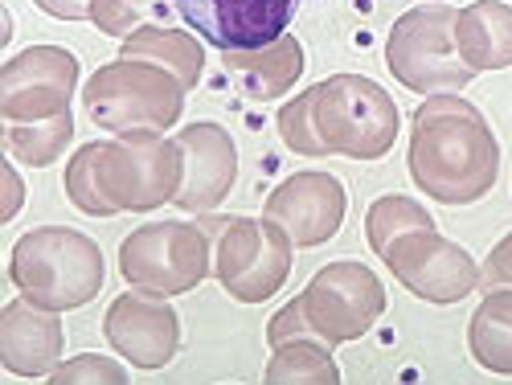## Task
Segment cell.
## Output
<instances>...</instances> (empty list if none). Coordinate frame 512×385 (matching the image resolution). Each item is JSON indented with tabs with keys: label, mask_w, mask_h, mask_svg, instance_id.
<instances>
[{
	"label": "cell",
	"mask_w": 512,
	"mask_h": 385,
	"mask_svg": "<svg viewBox=\"0 0 512 385\" xmlns=\"http://www.w3.org/2000/svg\"><path fill=\"white\" fill-rule=\"evenodd\" d=\"M410 177L443 205H472L500 177V144L476 103L431 95L410 123Z\"/></svg>",
	"instance_id": "6da1fadb"
},
{
	"label": "cell",
	"mask_w": 512,
	"mask_h": 385,
	"mask_svg": "<svg viewBox=\"0 0 512 385\" xmlns=\"http://www.w3.org/2000/svg\"><path fill=\"white\" fill-rule=\"evenodd\" d=\"M103 250L87 234L66 226H41L17 238L9 254L13 287L37 308L74 312L103 291Z\"/></svg>",
	"instance_id": "7a4b0ae2"
},
{
	"label": "cell",
	"mask_w": 512,
	"mask_h": 385,
	"mask_svg": "<svg viewBox=\"0 0 512 385\" xmlns=\"http://www.w3.org/2000/svg\"><path fill=\"white\" fill-rule=\"evenodd\" d=\"M87 115L103 132H168L185 111V87L177 74L152 62H111L91 74L82 87Z\"/></svg>",
	"instance_id": "3957f363"
},
{
	"label": "cell",
	"mask_w": 512,
	"mask_h": 385,
	"mask_svg": "<svg viewBox=\"0 0 512 385\" xmlns=\"http://www.w3.org/2000/svg\"><path fill=\"white\" fill-rule=\"evenodd\" d=\"M95 173L115 213H148L177 201L185 152L177 140H164V132H123L103 144L95 140Z\"/></svg>",
	"instance_id": "277c9868"
},
{
	"label": "cell",
	"mask_w": 512,
	"mask_h": 385,
	"mask_svg": "<svg viewBox=\"0 0 512 385\" xmlns=\"http://www.w3.org/2000/svg\"><path fill=\"white\" fill-rule=\"evenodd\" d=\"M316 136L328 156L381 160L398 140V103L361 74H332L316 82Z\"/></svg>",
	"instance_id": "5b68a950"
},
{
	"label": "cell",
	"mask_w": 512,
	"mask_h": 385,
	"mask_svg": "<svg viewBox=\"0 0 512 385\" xmlns=\"http://www.w3.org/2000/svg\"><path fill=\"white\" fill-rule=\"evenodd\" d=\"M451 5H422L394 21L386 41V66L402 87L418 95H455L476 78V70L459 58Z\"/></svg>",
	"instance_id": "8992f818"
},
{
	"label": "cell",
	"mask_w": 512,
	"mask_h": 385,
	"mask_svg": "<svg viewBox=\"0 0 512 385\" xmlns=\"http://www.w3.org/2000/svg\"><path fill=\"white\" fill-rule=\"evenodd\" d=\"M201 226L213 238V275L234 299L263 304L287 283L295 242L271 218H201Z\"/></svg>",
	"instance_id": "52a82bcc"
},
{
	"label": "cell",
	"mask_w": 512,
	"mask_h": 385,
	"mask_svg": "<svg viewBox=\"0 0 512 385\" xmlns=\"http://www.w3.org/2000/svg\"><path fill=\"white\" fill-rule=\"evenodd\" d=\"M119 271L136 291L185 295L213 271V238L197 222H152L123 238Z\"/></svg>",
	"instance_id": "ba28073f"
},
{
	"label": "cell",
	"mask_w": 512,
	"mask_h": 385,
	"mask_svg": "<svg viewBox=\"0 0 512 385\" xmlns=\"http://www.w3.org/2000/svg\"><path fill=\"white\" fill-rule=\"evenodd\" d=\"M304 312L320 340L349 345V340H361L381 320L386 287H381V279L365 263L340 259L312 275V283L304 287Z\"/></svg>",
	"instance_id": "9c48e42d"
},
{
	"label": "cell",
	"mask_w": 512,
	"mask_h": 385,
	"mask_svg": "<svg viewBox=\"0 0 512 385\" xmlns=\"http://www.w3.org/2000/svg\"><path fill=\"white\" fill-rule=\"evenodd\" d=\"M381 263L394 271V279L410 295L426 299V304H459L480 287V263L439 230H414L398 238L381 254Z\"/></svg>",
	"instance_id": "30bf717a"
},
{
	"label": "cell",
	"mask_w": 512,
	"mask_h": 385,
	"mask_svg": "<svg viewBox=\"0 0 512 385\" xmlns=\"http://www.w3.org/2000/svg\"><path fill=\"white\" fill-rule=\"evenodd\" d=\"M78 87V58L62 46H29L0 70V119L37 123L70 111Z\"/></svg>",
	"instance_id": "8fae6325"
},
{
	"label": "cell",
	"mask_w": 512,
	"mask_h": 385,
	"mask_svg": "<svg viewBox=\"0 0 512 385\" xmlns=\"http://www.w3.org/2000/svg\"><path fill=\"white\" fill-rule=\"evenodd\" d=\"M185 25L218 50H259L287 33L300 0H177Z\"/></svg>",
	"instance_id": "7c38bea8"
},
{
	"label": "cell",
	"mask_w": 512,
	"mask_h": 385,
	"mask_svg": "<svg viewBox=\"0 0 512 385\" xmlns=\"http://www.w3.org/2000/svg\"><path fill=\"white\" fill-rule=\"evenodd\" d=\"M107 345L132 361L136 369H164L181 349V316L164 295L148 291H127L115 295V304L103 316Z\"/></svg>",
	"instance_id": "4fadbf2b"
},
{
	"label": "cell",
	"mask_w": 512,
	"mask_h": 385,
	"mask_svg": "<svg viewBox=\"0 0 512 385\" xmlns=\"http://www.w3.org/2000/svg\"><path fill=\"white\" fill-rule=\"evenodd\" d=\"M349 197L332 173H295L271 197L263 218L287 230L295 246H320L345 226Z\"/></svg>",
	"instance_id": "5bb4252c"
},
{
	"label": "cell",
	"mask_w": 512,
	"mask_h": 385,
	"mask_svg": "<svg viewBox=\"0 0 512 385\" xmlns=\"http://www.w3.org/2000/svg\"><path fill=\"white\" fill-rule=\"evenodd\" d=\"M181 152H185V181L177 193V205L185 213H209L218 209L234 181H238V148L234 136L226 132L222 123H189L185 132L177 136Z\"/></svg>",
	"instance_id": "9a60e30c"
},
{
	"label": "cell",
	"mask_w": 512,
	"mask_h": 385,
	"mask_svg": "<svg viewBox=\"0 0 512 385\" xmlns=\"http://www.w3.org/2000/svg\"><path fill=\"white\" fill-rule=\"evenodd\" d=\"M62 320L29 299H13L0 312V361L17 377H50L62 365Z\"/></svg>",
	"instance_id": "2e32d148"
},
{
	"label": "cell",
	"mask_w": 512,
	"mask_h": 385,
	"mask_svg": "<svg viewBox=\"0 0 512 385\" xmlns=\"http://www.w3.org/2000/svg\"><path fill=\"white\" fill-rule=\"evenodd\" d=\"M222 66L230 87L250 103H271L283 99L295 78L304 74V46L291 33H283L271 46L259 50H222Z\"/></svg>",
	"instance_id": "e0dca14e"
},
{
	"label": "cell",
	"mask_w": 512,
	"mask_h": 385,
	"mask_svg": "<svg viewBox=\"0 0 512 385\" xmlns=\"http://www.w3.org/2000/svg\"><path fill=\"white\" fill-rule=\"evenodd\" d=\"M455 46L459 58L480 70H508L512 66V5L504 0H476L455 17Z\"/></svg>",
	"instance_id": "ac0fdd59"
},
{
	"label": "cell",
	"mask_w": 512,
	"mask_h": 385,
	"mask_svg": "<svg viewBox=\"0 0 512 385\" xmlns=\"http://www.w3.org/2000/svg\"><path fill=\"white\" fill-rule=\"evenodd\" d=\"M119 58L127 62H152L168 74H177L181 78V87L193 91L201 74H205V50H201V41L177 25H148L132 37H123V50Z\"/></svg>",
	"instance_id": "d6986e66"
},
{
	"label": "cell",
	"mask_w": 512,
	"mask_h": 385,
	"mask_svg": "<svg viewBox=\"0 0 512 385\" xmlns=\"http://www.w3.org/2000/svg\"><path fill=\"white\" fill-rule=\"evenodd\" d=\"M467 349L488 373H512V287H492L467 324Z\"/></svg>",
	"instance_id": "ffe728a7"
},
{
	"label": "cell",
	"mask_w": 512,
	"mask_h": 385,
	"mask_svg": "<svg viewBox=\"0 0 512 385\" xmlns=\"http://www.w3.org/2000/svg\"><path fill=\"white\" fill-rule=\"evenodd\" d=\"M267 381L271 385H336L340 365L332 361V345L320 336H295L275 345L267 361Z\"/></svg>",
	"instance_id": "44dd1931"
},
{
	"label": "cell",
	"mask_w": 512,
	"mask_h": 385,
	"mask_svg": "<svg viewBox=\"0 0 512 385\" xmlns=\"http://www.w3.org/2000/svg\"><path fill=\"white\" fill-rule=\"evenodd\" d=\"M70 140H74V115L70 111H62L54 119H37V123H5V152L29 168L54 164Z\"/></svg>",
	"instance_id": "7402d4cb"
},
{
	"label": "cell",
	"mask_w": 512,
	"mask_h": 385,
	"mask_svg": "<svg viewBox=\"0 0 512 385\" xmlns=\"http://www.w3.org/2000/svg\"><path fill=\"white\" fill-rule=\"evenodd\" d=\"M414 230H435V218L426 213L414 197H402V193H390V197H377L365 213V238L373 246V254L381 259L398 238L414 234Z\"/></svg>",
	"instance_id": "603a6c76"
},
{
	"label": "cell",
	"mask_w": 512,
	"mask_h": 385,
	"mask_svg": "<svg viewBox=\"0 0 512 385\" xmlns=\"http://www.w3.org/2000/svg\"><path fill=\"white\" fill-rule=\"evenodd\" d=\"M173 5L177 0H91V21L99 25V33L132 37L148 25H164Z\"/></svg>",
	"instance_id": "cb8c5ba5"
},
{
	"label": "cell",
	"mask_w": 512,
	"mask_h": 385,
	"mask_svg": "<svg viewBox=\"0 0 512 385\" xmlns=\"http://www.w3.org/2000/svg\"><path fill=\"white\" fill-rule=\"evenodd\" d=\"M316 87H308L304 95H295L291 103H283L279 107V140L295 152V156H312V160H320V156H328V148H324V140L316 136Z\"/></svg>",
	"instance_id": "d4e9b609"
},
{
	"label": "cell",
	"mask_w": 512,
	"mask_h": 385,
	"mask_svg": "<svg viewBox=\"0 0 512 385\" xmlns=\"http://www.w3.org/2000/svg\"><path fill=\"white\" fill-rule=\"evenodd\" d=\"M66 197L74 201V209L91 213V218H115V209L107 205L103 189H99V173H95V144H82L70 164H66Z\"/></svg>",
	"instance_id": "484cf974"
},
{
	"label": "cell",
	"mask_w": 512,
	"mask_h": 385,
	"mask_svg": "<svg viewBox=\"0 0 512 385\" xmlns=\"http://www.w3.org/2000/svg\"><path fill=\"white\" fill-rule=\"evenodd\" d=\"M54 385H123L127 381V369L103 353H82L74 361H62L54 373H50Z\"/></svg>",
	"instance_id": "4316f807"
},
{
	"label": "cell",
	"mask_w": 512,
	"mask_h": 385,
	"mask_svg": "<svg viewBox=\"0 0 512 385\" xmlns=\"http://www.w3.org/2000/svg\"><path fill=\"white\" fill-rule=\"evenodd\" d=\"M295 336H316L312 324H308V312H304V295H295L283 312L271 316L267 324V345H283V340H295Z\"/></svg>",
	"instance_id": "83f0119b"
},
{
	"label": "cell",
	"mask_w": 512,
	"mask_h": 385,
	"mask_svg": "<svg viewBox=\"0 0 512 385\" xmlns=\"http://www.w3.org/2000/svg\"><path fill=\"white\" fill-rule=\"evenodd\" d=\"M480 287H484V291H492V287H512V234L492 246L488 263L480 267Z\"/></svg>",
	"instance_id": "f1b7e54d"
},
{
	"label": "cell",
	"mask_w": 512,
	"mask_h": 385,
	"mask_svg": "<svg viewBox=\"0 0 512 385\" xmlns=\"http://www.w3.org/2000/svg\"><path fill=\"white\" fill-rule=\"evenodd\" d=\"M33 5L58 21H91V0H33Z\"/></svg>",
	"instance_id": "f546056e"
},
{
	"label": "cell",
	"mask_w": 512,
	"mask_h": 385,
	"mask_svg": "<svg viewBox=\"0 0 512 385\" xmlns=\"http://www.w3.org/2000/svg\"><path fill=\"white\" fill-rule=\"evenodd\" d=\"M5 185H9L5 222H13V218H17V209H21V201H25V189H21V177H17V168H13V164H5Z\"/></svg>",
	"instance_id": "4dcf8cb0"
}]
</instances>
